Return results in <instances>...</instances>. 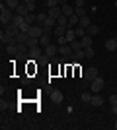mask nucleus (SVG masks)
I'll return each instance as SVG.
<instances>
[{"mask_svg": "<svg viewBox=\"0 0 117 130\" xmlns=\"http://www.w3.org/2000/svg\"><path fill=\"white\" fill-rule=\"evenodd\" d=\"M61 10H62V14L64 16H74V10H76V6H70L68 2H64V4H61Z\"/></svg>", "mask_w": 117, "mask_h": 130, "instance_id": "obj_6", "label": "nucleus"}, {"mask_svg": "<svg viewBox=\"0 0 117 130\" xmlns=\"http://www.w3.org/2000/svg\"><path fill=\"white\" fill-rule=\"evenodd\" d=\"M22 4V0H6V6L10 8V10H14V8H18V6Z\"/></svg>", "mask_w": 117, "mask_h": 130, "instance_id": "obj_27", "label": "nucleus"}, {"mask_svg": "<svg viewBox=\"0 0 117 130\" xmlns=\"http://www.w3.org/2000/svg\"><path fill=\"white\" fill-rule=\"evenodd\" d=\"M59 2H61V4H64V2H67V0H59Z\"/></svg>", "mask_w": 117, "mask_h": 130, "instance_id": "obj_43", "label": "nucleus"}, {"mask_svg": "<svg viewBox=\"0 0 117 130\" xmlns=\"http://www.w3.org/2000/svg\"><path fill=\"white\" fill-rule=\"evenodd\" d=\"M4 31H6V33H10L12 37H16L18 33H20V25H16V23H8Z\"/></svg>", "mask_w": 117, "mask_h": 130, "instance_id": "obj_7", "label": "nucleus"}, {"mask_svg": "<svg viewBox=\"0 0 117 130\" xmlns=\"http://www.w3.org/2000/svg\"><path fill=\"white\" fill-rule=\"evenodd\" d=\"M67 29H68V27H64V25H57L55 29H53V33H55L57 37H61V35H64V33H67Z\"/></svg>", "mask_w": 117, "mask_h": 130, "instance_id": "obj_22", "label": "nucleus"}, {"mask_svg": "<svg viewBox=\"0 0 117 130\" xmlns=\"http://www.w3.org/2000/svg\"><path fill=\"white\" fill-rule=\"evenodd\" d=\"M115 8H117V0H115Z\"/></svg>", "mask_w": 117, "mask_h": 130, "instance_id": "obj_44", "label": "nucleus"}, {"mask_svg": "<svg viewBox=\"0 0 117 130\" xmlns=\"http://www.w3.org/2000/svg\"><path fill=\"white\" fill-rule=\"evenodd\" d=\"M109 103H111V105H115V103H117V93H113L111 97H109Z\"/></svg>", "mask_w": 117, "mask_h": 130, "instance_id": "obj_38", "label": "nucleus"}, {"mask_svg": "<svg viewBox=\"0 0 117 130\" xmlns=\"http://www.w3.org/2000/svg\"><path fill=\"white\" fill-rule=\"evenodd\" d=\"M90 103L94 105V107H101V105H103V97L96 93V95H92V101H90Z\"/></svg>", "mask_w": 117, "mask_h": 130, "instance_id": "obj_14", "label": "nucleus"}, {"mask_svg": "<svg viewBox=\"0 0 117 130\" xmlns=\"http://www.w3.org/2000/svg\"><path fill=\"white\" fill-rule=\"evenodd\" d=\"M39 45H41V43H39V39H37V37H29V39H28V43H25V47H29V49H35V47H39Z\"/></svg>", "mask_w": 117, "mask_h": 130, "instance_id": "obj_16", "label": "nucleus"}, {"mask_svg": "<svg viewBox=\"0 0 117 130\" xmlns=\"http://www.w3.org/2000/svg\"><path fill=\"white\" fill-rule=\"evenodd\" d=\"M78 22H80V18H78L76 14H74V16H70V18H68V27H72V25H76Z\"/></svg>", "mask_w": 117, "mask_h": 130, "instance_id": "obj_29", "label": "nucleus"}, {"mask_svg": "<svg viewBox=\"0 0 117 130\" xmlns=\"http://www.w3.org/2000/svg\"><path fill=\"white\" fill-rule=\"evenodd\" d=\"M103 86H106V82H103V78H100V76L90 82V89H92V93H100L101 89H103Z\"/></svg>", "mask_w": 117, "mask_h": 130, "instance_id": "obj_2", "label": "nucleus"}, {"mask_svg": "<svg viewBox=\"0 0 117 130\" xmlns=\"http://www.w3.org/2000/svg\"><path fill=\"white\" fill-rule=\"evenodd\" d=\"M106 49L107 51H117V41L115 39H107L106 41Z\"/></svg>", "mask_w": 117, "mask_h": 130, "instance_id": "obj_21", "label": "nucleus"}, {"mask_svg": "<svg viewBox=\"0 0 117 130\" xmlns=\"http://www.w3.org/2000/svg\"><path fill=\"white\" fill-rule=\"evenodd\" d=\"M72 47H70V43H67V45H59V54H62L64 58L67 56H72Z\"/></svg>", "mask_w": 117, "mask_h": 130, "instance_id": "obj_4", "label": "nucleus"}, {"mask_svg": "<svg viewBox=\"0 0 117 130\" xmlns=\"http://www.w3.org/2000/svg\"><path fill=\"white\" fill-rule=\"evenodd\" d=\"M86 33H88V35H92V37H96V35L100 33V27H98V25H94V23H92V25H90L88 29H86Z\"/></svg>", "mask_w": 117, "mask_h": 130, "instance_id": "obj_23", "label": "nucleus"}, {"mask_svg": "<svg viewBox=\"0 0 117 130\" xmlns=\"http://www.w3.org/2000/svg\"><path fill=\"white\" fill-rule=\"evenodd\" d=\"M64 37H67V41H68V43H72V41H76V37H78V35H76V31H74L72 27H68V29H67V33H64Z\"/></svg>", "mask_w": 117, "mask_h": 130, "instance_id": "obj_13", "label": "nucleus"}, {"mask_svg": "<svg viewBox=\"0 0 117 130\" xmlns=\"http://www.w3.org/2000/svg\"><path fill=\"white\" fill-rule=\"evenodd\" d=\"M57 43H59V45H67L68 41H67V37H64V35H61V37H57Z\"/></svg>", "mask_w": 117, "mask_h": 130, "instance_id": "obj_37", "label": "nucleus"}, {"mask_svg": "<svg viewBox=\"0 0 117 130\" xmlns=\"http://www.w3.org/2000/svg\"><path fill=\"white\" fill-rule=\"evenodd\" d=\"M51 101H53V103H61L62 101V93L59 91V89H53V91H51Z\"/></svg>", "mask_w": 117, "mask_h": 130, "instance_id": "obj_12", "label": "nucleus"}, {"mask_svg": "<svg viewBox=\"0 0 117 130\" xmlns=\"http://www.w3.org/2000/svg\"><path fill=\"white\" fill-rule=\"evenodd\" d=\"M74 31H76V35H78V37L82 39V37H84V35H86V27H82V25H78V27H76V29H74Z\"/></svg>", "mask_w": 117, "mask_h": 130, "instance_id": "obj_31", "label": "nucleus"}, {"mask_svg": "<svg viewBox=\"0 0 117 130\" xmlns=\"http://www.w3.org/2000/svg\"><path fill=\"white\" fill-rule=\"evenodd\" d=\"M84 54H86V58H94V49H92V47H86V49H84Z\"/></svg>", "mask_w": 117, "mask_h": 130, "instance_id": "obj_33", "label": "nucleus"}, {"mask_svg": "<svg viewBox=\"0 0 117 130\" xmlns=\"http://www.w3.org/2000/svg\"><path fill=\"white\" fill-rule=\"evenodd\" d=\"M16 10H18V14H20V16H23V18H25V16H28V14H29V8H28V6H25V4H23V2H22V4H20V6H18Z\"/></svg>", "mask_w": 117, "mask_h": 130, "instance_id": "obj_18", "label": "nucleus"}, {"mask_svg": "<svg viewBox=\"0 0 117 130\" xmlns=\"http://www.w3.org/2000/svg\"><path fill=\"white\" fill-rule=\"evenodd\" d=\"M111 111H113V115L117 117V103H115V105H111Z\"/></svg>", "mask_w": 117, "mask_h": 130, "instance_id": "obj_41", "label": "nucleus"}, {"mask_svg": "<svg viewBox=\"0 0 117 130\" xmlns=\"http://www.w3.org/2000/svg\"><path fill=\"white\" fill-rule=\"evenodd\" d=\"M25 6H31V4H35V0H22Z\"/></svg>", "mask_w": 117, "mask_h": 130, "instance_id": "obj_39", "label": "nucleus"}, {"mask_svg": "<svg viewBox=\"0 0 117 130\" xmlns=\"http://www.w3.org/2000/svg\"><path fill=\"white\" fill-rule=\"evenodd\" d=\"M29 37H43V35H45V31H43V25H39V23H33V25H31V27H29Z\"/></svg>", "mask_w": 117, "mask_h": 130, "instance_id": "obj_3", "label": "nucleus"}, {"mask_svg": "<svg viewBox=\"0 0 117 130\" xmlns=\"http://www.w3.org/2000/svg\"><path fill=\"white\" fill-rule=\"evenodd\" d=\"M115 93H117V87H115Z\"/></svg>", "mask_w": 117, "mask_h": 130, "instance_id": "obj_46", "label": "nucleus"}, {"mask_svg": "<svg viewBox=\"0 0 117 130\" xmlns=\"http://www.w3.org/2000/svg\"><path fill=\"white\" fill-rule=\"evenodd\" d=\"M74 14H76L78 18L86 16V10H84V6H76V10H74Z\"/></svg>", "mask_w": 117, "mask_h": 130, "instance_id": "obj_32", "label": "nucleus"}, {"mask_svg": "<svg viewBox=\"0 0 117 130\" xmlns=\"http://www.w3.org/2000/svg\"><path fill=\"white\" fill-rule=\"evenodd\" d=\"M47 6H49V8H55V6H61V2H59V0H47Z\"/></svg>", "mask_w": 117, "mask_h": 130, "instance_id": "obj_36", "label": "nucleus"}, {"mask_svg": "<svg viewBox=\"0 0 117 130\" xmlns=\"http://www.w3.org/2000/svg\"><path fill=\"white\" fill-rule=\"evenodd\" d=\"M115 41H117V35H115Z\"/></svg>", "mask_w": 117, "mask_h": 130, "instance_id": "obj_45", "label": "nucleus"}, {"mask_svg": "<svg viewBox=\"0 0 117 130\" xmlns=\"http://www.w3.org/2000/svg\"><path fill=\"white\" fill-rule=\"evenodd\" d=\"M23 22H25V18H23V16H20V14L12 18V23H16V25H22Z\"/></svg>", "mask_w": 117, "mask_h": 130, "instance_id": "obj_28", "label": "nucleus"}, {"mask_svg": "<svg viewBox=\"0 0 117 130\" xmlns=\"http://www.w3.org/2000/svg\"><path fill=\"white\" fill-rule=\"evenodd\" d=\"M84 78H86L88 82L96 80V78H98V68H94V66H90V68H86V70H84Z\"/></svg>", "mask_w": 117, "mask_h": 130, "instance_id": "obj_5", "label": "nucleus"}, {"mask_svg": "<svg viewBox=\"0 0 117 130\" xmlns=\"http://www.w3.org/2000/svg\"><path fill=\"white\" fill-rule=\"evenodd\" d=\"M49 16L51 18H59V16H62V10H61V6H55V8H49Z\"/></svg>", "mask_w": 117, "mask_h": 130, "instance_id": "obj_20", "label": "nucleus"}, {"mask_svg": "<svg viewBox=\"0 0 117 130\" xmlns=\"http://www.w3.org/2000/svg\"><path fill=\"white\" fill-rule=\"evenodd\" d=\"M74 6H84V0H74Z\"/></svg>", "mask_w": 117, "mask_h": 130, "instance_id": "obj_40", "label": "nucleus"}, {"mask_svg": "<svg viewBox=\"0 0 117 130\" xmlns=\"http://www.w3.org/2000/svg\"><path fill=\"white\" fill-rule=\"evenodd\" d=\"M78 23H80L82 27H86V29H88V27L92 25V20H90V16L86 14V16H82V18H80V22H78Z\"/></svg>", "mask_w": 117, "mask_h": 130, "instance_id": "obj_17", "label": "nucleus"}, {"mask_svg": "<svg viewBox=\"0 0 117 130\" xmlns=\"http://www.w3.org/2000/svg\"><path fill=\"white\" fill-rule=\"evenodd\" d=\"M0 41H2V45H10L12 41H16V37H12L10 33L2 31V33H0Z\"/></svg>", "mask_w": 117, "mask_h": 130, "instance_id": "obj_8", "label": "nucleus"}, {"mask_svg": "<svg viewBox=\"0 0 117 130\" xmlns=\"http://www.w3.org/2000/svg\"><path fill=\"white\" fill-rule=\"evenodd\" d=\"M80 97H82V101H84V103H90V101H92V93L82 91V95H80Z\"/></svg>", "mask_w": 117, "mask_h": 130, "instance_id": "obj_34", "label": "nucleus"}, {"mask_svg": "<svg viewBox=\"0 0 117 130\" xmlns=\"http://www.w3.org/2000/svg\"><path fill=\"white\" fill-rule=\"evenodd\" d=\"M70 47H72V51H80V49H84V47H82V41H78V39L70 43Z\"/></svg>", "mask_w": 117, "mask_h": 130, "instance_id": "obj_30", "label": "nucleus"}, {"mask_svg": "<svg viewBox=\"0 0 117 130\" xmlns=\"http://www.w3.org/2000/svg\"><path fill=\"white\" fill-rule=\"evenodd\" d=\"M39 43H41V47H49V45H51V39H49V33H45L43 37H39Z\"/></svg>", "mask_w": 117, "mask_h": 130, "instance_id": "obj_25", "label": "nucleus"}, {"mask_svg": "<svg viewBox=\"0 0 117 130\" xmlns=\"http://www.w3.org/2000/svg\"><path fill=\"white\" fill-rule=\"evenodd\" d=\"M57 53H59V47H57V45H53V43H51L49 47H45V54H47V56H51V58H53V56H55Z\"/></svg>", "mask_w": 117, "mask_h": 130, "instance_id": "obj_11", "label": "nucleus"}, {"mask_svg": "<svg viewBox=\"0 0 117 130\" xmlns=\"http://www.w3.org/2000/svg\"><path fill=\"white\" fill-rule=\"evenodd\" d=\"M6 47H8V53L14 54V53H18V49H20V47H23V45H20L18 41H12V43H10V45H6Z\"/></svg>", "mask_w": 117, "mask_h": 130, "instance_id": "obj_15", "label": "nucleus"}, {"mask_svg": "<svg viewBox=\"0 0 117 130\" xmlns=\"http://www.w3.org/2000/svg\"><path fill=\"white\" fill-rule=\"evenodd\" d=\"M113 128H115V130H117V119H115V122H113Z\"/></svg>", "mask_w": 117, "mask_h": 130, "instance_id": "obj_42", "label": "nucleus"}, {"mask_svg": "<svg viewBox=\"0 0 117 130\" xmlns=\"http://www.w3.org/2000/svg\"><path fill=\"white\" fill-rule=\"evenodd\" d=\"M29 54H31V58H33V60H39L45 54V51H41L39 47H35V49H29Z\"/></svg>", "mask_w": 117, "mask_h": 130, "instance_id": "obj_10", "label": "nucleus"}, {"mask_svg": "<svg viewBox=\"0 0 117 130\" xmlns=\"http://www.w3.org/2000/svg\"><path fill=\"white\" fill-rule=\"evenodd\" d=\"M84 56H86V54H84V51H82V49H80V51H74V53H72V60H74V62L82 60Z\"/></svg>", "mask_w": 117, "mask_h": 130, "instance_id": "obj_24", "label": "nucleus"}, {"mask_svg": "<svg viewBox=\"0 0 117 130\" xmlns=\"http://www.w3.org/2000/svg\"><path fill=\"white\" fill-rule=\"evenodd\" d=\"M28 39H29V33H28V31H20V33L16 35V41H18L20 45H25V43H28Z\"/></svg>", "mask_w": 117, "mask_h": 130, "instance_id": "obj_9", "label": "nucleus"}, {"mask_svg": "<svg viewBox=\"0 0 117 130\" xmlns=\"http://www.w3.org/2000/svg\"><path fill=\"white\" fill-rule=\"evenodd\" d=\"M12 10L8 8V6H0V22H2V25H8V23H12Z\"/></svg>", "mask_w": 117, "mask_h": 130, "instance_id": "obj_1", "label": "nucleus"}, {"mask_svg": "<svg viewBox=\"0 0 117 130\" xmlns=\"http://www.w3.org/2000/svg\"><path fill=\"white\" fill-rule=\"evenodd\" d=\"M45 20H47V14H37V23L39 25H43Z\"/></svg>", "mask_w": 117, "mask_h": 130, "instance_id": "obj_35", "label": "nucleus"}, {"mask_svg": "<svg viewBox=\"0 0 117 130\" xmlns=\"http://www.w3.org/2000/svg\"><path fill=\"white\" fill-rule=\"evenodd\" d=\"M57 25H64V27H67L68 25V16H64V14L59 16V18H57Z\"/></svg>", "mask_w": 117, "mask_h": 130, "instance_id": "obj_26", "label": "nucleus"}, {"mask_svg": "<svg viewBox=\"0 0 117 130\" xmlns=\"http://www.w3.org/2000/svg\"><path fill=\"white\" fill-rule=\"evenodd\" d=\"M92 39H94V37H92V35H88V33H86V35L80 39V41H82V47H84V49H86V47H92Z\"/></svg>", "mask_w": 117, "mask_h": 130, "instance_id": "obj_19", "label": "nucleus"}]
</instances>
